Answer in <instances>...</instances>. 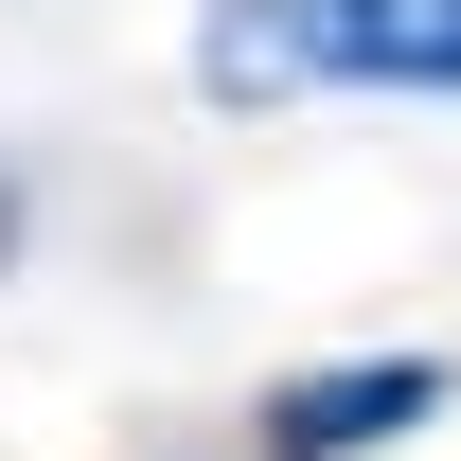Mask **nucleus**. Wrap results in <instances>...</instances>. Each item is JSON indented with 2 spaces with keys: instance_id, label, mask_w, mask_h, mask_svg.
<instances>
[{
  "instance_id": "f257e3e1",
  "label": "nucleus",
  "mask_w": 461,
  "mask_h": 461,
  "mask_svg": "<svg viewBox=\"0 0 461 461\" xmlns=\"http://www.w3.org/2000/svg\"><path fill=\"white\" fill-rule=\"evenodd\" d=\"M195 89L213 107H285V89H426V107H461V0H213Z\"/></svg>"
},
{
  "instance_id": "7ed1b4c3",
  "label": "nucleus",
  "mask_w": 461,
  "mask_h": 461,
  "mask_svg": "<svg viewBox=\"0 0 461 461\" xmlns=\"http://www.w3.org/2000/svg\"><path fill=\"white\" fill-rule=\"evenodd\" d=\"M0 267H18V177H0Z\"/></svg>"
},
{
  "instance_id": "f03ea898",
  "label": "nucleus",
  "mask_w": 461,
  "mask_h": 461,
  "mask_svg": "<svg viewBox=\"0 0 461 461\" xmlns=\"http://www.w3.org/2000/svg\"><path fill=\"white\" fill-rule=\"evenodd\" d=\"M444 391H461L444 355H338V373H285V391H267V461H373V444H408Z\"/></svg>"
}]
</instances>
